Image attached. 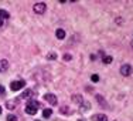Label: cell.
<instances>
[{"instance_id":"6da1fadb","label":"cell","mask_w":133,"mask_h":121,"mask_svg":"<svg viewBox=\"0 0 133 121\" xmlns=\"http://www.w3.org/2000/svg\"><path fill=\"white\" fill-rule=\"evenodd\" d=\"M38 106H40L38 101H36V100H30V101L27 103V106H26V113H27V114H30V116H36Z\"/></svg>"},{"instance_id":"7a4b0ae2","label":"cell","mask_w":133,"mask_h":121,"mask_svg":"<svg viewBox=\"0 0 133 121\" xmlns=\"http://www.w3.org/2000/svg\"><path fill=\"white\" fill-rule=\"evenodd\" d=\"M33 10H34V13H36V14H44V13H45V10H47V6H45V3H43V2L36 3L34 7H33Z\"/></svg>"},{"instance_id":"3957f363","label":"cell","mask_w":133,"mask_h":121,"mask_svg":"<svg viewBox=\"0 0 133 121\" xmlns=\"http://www.w3.org/2000/svg\"><path fill=\"white\" fill-rule=\"evenodd\" d=\"M132 71H133V70H132V66H130V64H123L122 67H120V74L125 76V77L130 76Z\"/></svg>"},{"instance_id":"277c9868","label":"cell","mask_w":133,"mask_h":121,"mask_svg":"<svg viewBox=\"0 0 133 121\" xmlns=\"http://www.w3.org/2000/svg\"><path fill=\"white\" fill-rule=\"evenodd\" d=\"M24 85H26V83H24L23 80H20V81H13V83L10 84V88H11L13 91H18L20 88H23Z\"/></svg>"},{"instance_id":"5b68a950","label":"cell","mask_w":133,"mask_h":121,"mask_svg":"<svg viewBox=\"0 0 133 121\" xmlns=\"http://www.w3.org/2000/svg\"><path fill=\"white\" fill-rule=\"evenodd\" d=\"M44 98H45V101H47V103H50L51 106H55V104L58 103V101H57V97L52 93H47L45 95H44Z\"/></svg>"},{"instance_id":"8992f818","label":"cell","mask_w":133,"mask_h":121,"mask_svg":"<svg viewBox=\"0 0 133 121\" xmlns=\"http://www.w3.org/2000/svg\"><path fill=\"white\" fill-rule=\"evenodd\" d=\"M92 121H108V117L105 114H95L92 116Z\"/></svg>"},{"instance_id":"52a82bcc","label":"cell","mask_w":133,"mask_h":121,"mask_svg":"<svg viewBox=\"0 0 133 121\" xmlns=\"http://www.w3.org/2000/svg\"><path fill=\"white\" fill-rule=\"evenodd\" d=\"M7 68H9V61H7V60H6V59L0 60V73L6 71Z\"/></svg>"},{"instance_id":"ba28073f","label":"cell","mask_w":133,"mask_h":121,"mask_svg":"<svg viewBox=\"0 0 133 121\" xmlns=\"http://www.w3.org/2000/svg\"><path fill=\"white\" fill-rule=\"evenodd\" d=\"M59 113H61V114H65V116H71V114H72V110H69V107L64 106V107L59 108Z\"/></svg>"},{"instance_id":"9c48e42d","label":"cell","mask_w":133,"mask_h":121,"mask_svg":"<svg viewBox=\"0 0 133 121\" xmlns=\"http://www.w3.org/2000/svg\"><path fill=\"white\" fill-rule=\"evenodd\" d=\"M72 101L74 103H77V104H81L84 103V98H82V95H78V94H75V95H72Z\"/></svg>"},{"instance_id":"30bf717a","label":"cell","mask_w":133,"mask_h":121,"mask_svg":"<svg viewBox=\"0 0 133 121\" xmlns=\"http://www.w3.org/2000/svg\"><path fill=\"white\" fill-rule=\"evenodd\" d=\"M55 36H57V39H59V40H62L65 37V31L62 30V28H58V30L55 31Z\"/></svg>"},{"instance_id":"8fae6325","label":"cell","mask_w":133,"mask_h":121,"mask_svg":"<svg viewBox=\"0 0 133 121\" xmlns=\"http://www.w3.org/2000/svg\"><path fill=\"white\" fill-rule=\"evenodd\" d=\"M9 17H10V14H9L6 10L0 9V19H2V20H4V19H9Z\"/></svg>"},{"instance_id":"7c38bea8","label":"cell","mask_w":133,"mask_h":121,"mask_svg":"<svg viewBox=\"0 0 133 121\" xmlns=\"http://www.w3.org/2000/svg\"><path fill=\"white\" fill-rule=\"evenodd\" d=\"M16 106H17V103H16V101H7V103H6V107H7L9 110H14Z\"/></svg>"},{"instance_id":"4fadbf2b","label":"cell","mask_w":133,"mask_h":121,"mask_svg":"<svg viewBox=\"0 0 133 121\" xmlns=\"http://www.w3.org/2000/svg\"><path fill=\"white\" fill-rule=\"evenodd\" d=\"M51 114H52V110H50V108H45V110L43 111V117H44V118L51 117Z\"/></svg>"},{"instance_id":"5bb4252c","label":"cell","mask_w":133,"mask_h":121,"mask_svg":"<svg viewBox=\"0 0 133 121\" xmlns=\"http://www.w3.org/2000/svg\"><path fill=\"white\" fill-rule=\"evenodd\" d=\"M89 108H91V104L87 103V101H84V103L81 104V110H82V111H88Z\"/></svg>"},{"instance_id":"9a60e30c","label":"cell","mask_w":133,"mask_h":121,"mask_svg":"<svg viewBox=\"0 0 133 121\" xmlns=\"http://www.w3.org/2000/svg\"><path fill=\"white\" fill-rule=\"evenodd\" d=\"M112 57H110V56H103V60H102V61H103V64H110V63H112Z\"/></svg>"},{"instance_id":"2e32d148","label":"cell","mask_w":133,"mask_h":121,"mask_svg":"<svg viewBox=\"0 0 133 121\" xmlns=\"http://www.w3.org/2000/svg\"><path fill=\"white\" fill-rule=\"evenodd\" d=\"M31 95H33V91H31V90H26L23 94H21V98H28V97H31Z\"/></svg>"},{"instance_id":"e0dca14e","label":"cell","mask_w":133,"mask_h":121,"mask_svg":"<svg viewBox=\"0 0 133 121\" xmlns=\"http://www.w3.org/2000/svg\"><path fill=\"white\" fill-rule=\"evenodd\" d=\"M96 100H98V103H99L101 106H106V101L103 100V97H102V95H99V94H98V95H96Z\"/></svg>"},{"instance_id":"ac0fdd59","label":"cell","mask_w":133,"mask_h":121,"mask_svg":"<svg viewBox=\"0 0 133 121\" xmlns=\"http://www.w3.org/2000/svg\"><path fill=\"white\" fill-rule=\"evenodd\" d=\"M6 120H7V121H17V117H16L14 114H9Z\"/></svg>"},{"instance_id":"d6986e66","label":"cell","mask_w":133,"mask_h":121,"mask_svg":"<svg viewBox=\"0 0 133 121\" xmlns=\"http://www.w3.org/2000/svg\"><path fill=\"white\" fill-rule=\"evenodd\" d=\"M47 59H48V60H55L57 59V54L55 53H50V54H47Z\"/></svg>"},{"instance_id":"ffe728a7","label":"cell","mask_w":133,"mask_h":121,"mask_svg":"<svg viewBox=\"0 0 133 121\" xmlns=\"http://www.w3.org/2000/svg\"><path fill=\"white\" fill-rule=\"evenodd\" d=\"M91 80H92L94 83H98V81H99V76H98V74H92V77H91Z\"/></svg>"},{"instance_id":"44dd1931","label":"cell","mask_w":133,"mask_h":121,"mask_svg":"<svg viewBox=\"0 0 133 121\" xmlns=\"http://www.w3.org/2000/svg\"><path fill=\"white\" fill-rule=\"evenodd\" d=\"M4 93H6L4 87H3V85H0V95H4Z\"/></svg>"},{"instance_id":"7402d4cb","label":"cell","mask_w":133,"mask_h":121,"mask_svg":"<svg viewBox=\"0 0 133 121\" xmlns=\"http://www.w3.org/2000/svg\"><path fill=\"white\" fill-rule=\"evenodd\" d=\"M71 59H72V57L69 56V54H65V56H64V60H66V61H68V60H71Z\"/></svg>"},{"instance_id":"603a6c76","label":"cell","mask_w":133,"mask_h":121,"mask_svg":"<svg viewBox=\"0 0 133 121\" xmlns=\"http://www.w3.org/2000/svg\"><path fill=\"white\" fill-rule=\"evenodd\" d=\"M0 26H3V20H2V19H0Z\"/></svg>"},{"instance_id":"cb8c5ba5","label":"cell","mask_w":133,"mask_h":121,"mask_svg":"<svg viewBox=\"0 0 133 121\" xmlns=\"http://www.w3.org/2000/svg\"><path fill=\"white\" fill-rule=\"evenodd\" d=\"M0 114H2V107H0Z\"/></svg>"},{"instance_id":"d4e9b609","label":"cell","mask_w":133,"mask_h":121,"mask_svg":"<svg viewBox=\"0 0 133 121\" xmlns=\"http://www.w3.org/2000/svg\"><path fill=\"white\" fill-rule=\"evenodd\" d=\"M36 121H40V120H36Z\"/></svg>"}]
</instances>
